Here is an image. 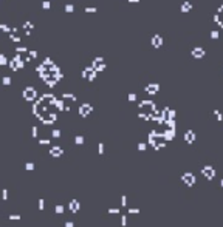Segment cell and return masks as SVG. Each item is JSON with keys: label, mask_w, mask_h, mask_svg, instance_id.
I'll return each mask as SVG.
<instances>
[{"label": "cell", "mask_w": 223, "mask_h": 227, "mask_svg": "<svg viewBox=\"0 0 223 227\" xmlns=\"http://www.w3.org/2000/svg\"><path fill=\"white\" fill-rule=\"evenodd\" d=\"M8 65H9L12 70H20V68L23 66V57H22L20 54H16V56L8 62Z\"/></svg>", "instance_id": "1"}, {"label": "cell", "mask_w": 223, "mask_h": 227, "mask_svg": "<svg viewBox=\"0 0 223 227\" xmlns=\"http://www.w3.org/2000/svg\"><path fill=\"white\" fill-rule=\"evenodd\" d=\"M92 66L95 68L96 71H99V70H104L105 68V62H104L102 57H95L93 62H92Z\"/></svg>", "instance_id": "2"}, {"label": "cell", "mask_w": 223, "mask_h": 227, "mask_svg": "<svg viewBox=\"0 0 223 227\" xmlns=\"http://www.w3.org/2000/svg\"><path fill=\"white\" fill-rule=\"evenodd\" d=\"M205 54H206V51H205L203 46H194L192 48V56L195 59H201V57H205Z\"/></svg>", "instance_id": "3"}, {"label": "cell", "mask_w": 223, "mask_h": 227, "mask_svg": "<svg viewBox=\"0 0 223 227\" xmlns=\"http://www.w3.org/2000/svg\"><path fill=\"white\" fill-rule=\"evenodd\" d=\"M82 76H84V77H88V79L92 80V79H95V76H96V70L90 65V66H87V68L82 71Z\"/></svg>", "instance_id": "4"}, {"label": "cell", "mask_w": 223, "mask_h": 227, "mask_svg": "<svg viewBox=\"0 0 223 227\" xmlns=\"http://www.w3.org/2000/svg\"><path fill=\"white\" fill-rule=\"evenodd\" d=\"M23 96L27 97V99H33V97L36 96V90H34V87H25V90H23Z\"/></svg>", "instance_id": "5"}, {"label": "cell", "mask_w": 223, "mask_h": 227, "mask_svg": "<svg viewBox=\"0 0 223 227\" xmlns=\"http://www.w3.org/2000/svg\"><path fill=\"white\" fill-rule=\"evenodd\" d=\"M152 45L155 46V48H158L163 45V37H161V34H154V37H152Z\"/></svg>", "instance_id": "6"}, {"label": "cell", "mask_w": 223, "mask_h": 227, "mask_svg": "<svg viewBox=\"0 0 223 227\" xmlns=\"http://www.w3.org/2000/svg\"><path fill=\"white\" fill-rule=\"evenodd\" d=\"M158 84H149L147 87H146V91H149V93H157L158 91Z\"/></svg>", "instance_id": "7"}, {"label": "cell", "mask_w": 223, "mask_h": 227, "mask_svg": "<svg viewBox=\"0 0 223 227\" xmlns=\"http://www.w3.org/2000/svg\"><path fill=\"white\" fill-rule=\"evenodd\" d=\"M191 8H192V3H191V2H183V3H181V11H183V12L191 11Z\"/></svg>", "instance_id": "8"}, {"label": "cell", "mask_w": 223, "mask_h": 227, "mask_svg": "<svg viewBox=\"0 0 223 227\" xmlns=\"http://www.w3.org/2000/svg\"><path fill=\"white\" fill-rule=\"evenodd\" d=\"M90 110H92V107L85 104V105L81 107V114H87V113H90Z\"/></svg>", "instance_id": "9"}, {"label": "cell", "mask_w": 223, "mask_h": 227, "mask_svg": "<svg viewBox=\"0 0 223 227\" xmlns=\"http://www.w3.org/2000/svg\"><path fill=\"white\" fill-rule=\"evenodd\" d=\"M9 39L14 40V42H20V36L17 32H9Z\"/></svg>", "instance_id": "10"}, {"label": "cell", "mask_w": 223, "mask_h": 227, "mask_svg": "<svg viewBox=\"0 0 223 227\" xmlns=\"http://www.w3.org/2000/svg\"><path fill=\"white\" fill-rule=\"evenodd\" d=\"M34 57H37V51L31 50V51H28V56H27L25 59H27V60H31V59H34Z\"/></svg>", "instance_id": "11"}, {"label": "cell", "mask_w": 223, "mask_h": 227, "mask_svg": "<svg viewBox=\"0 0 223 227\" xmlns=\"http://www.w3.org/2000/svg\"><path fill=\"white\" fill-rule=\"evenodd\" d=\"M23 28L27 30V34H30L31 30H33V23L31 22H25V23H23Z\"/></svg>", "instance_id": "12"}, {"label": "cell", "mask_w": 223, "mask_h": 227, "mask_svg": "<svg viewBox=\"0 0 223 227\" xmlns=\"http://www.w3.org/2000/svg\"><path fill=\"white\" fill-rule=\"evenodd\" d=\"M65 11H67V12H73V11H74V6H73L71 3H67V5H65Z\"/></svg>", "instance_id": "13"}, {"label": "cell", "mask_w": 223, "mask_h": 227, "mask_svg": "<svg viewBox=\"0 0 223 227\" xmlns=\"http://www.w3.org/2000/svg\"><path fill=\"white\" fill-rule=\"evenodd\" d=\"M16 51H17V54H20V53H27L28 50H27V46H17Z\"/></svg>", "instance_id": "14"}, {"label": "cell", "mask_w": 223, "mask_h": 227, "mask_svg": "<svg viewBox=\"0 0 223 227\" xmlns=\"http://www.w3.org/2000/svg\"><path fill=\"white\" fill-rule=\"evenodd\" d=\"M0 28H2V31H9V32H11V28H9V25H8V23H2V25H0Z\"/></svg>", "instance_id": "15"}, {"label": "cell", "mask_w": 223, "mask_h": 227, "mask_svg": "<svg viewBox=\"0 0 223 227\" xmlns=\"http://www.w3.org/2000/svg\"><path fill=\"white\" fill-rule=\"evenodd\" d=\"M6 62H8V59H6V56H5V54H0V64H2V65H5V64H6Z\"/></svg>", "instance_id": "16"}, {"label": "cell", "mask_w": 223, "mask_h": 227, "mask_svg": "<svg viewBox=\"0 0 223 227\" xmlns=\"http://www.w3.org/2000/svg\"><path fill=\"white\" fill-rule=\"evenodd\" d=\"M85 12H96V8L95 6H87L85 8Z\"/></svg>", "instance_id": "17"}, {"label": "cell", "mask_w": 223, "mask_h": 227, "mask_svg": "<svg viewBox=\"0 0 223 227\" xmlns=\"http://www.w3.org/2000/svg\"><path fill=\"white\" fill-rule=\"evenodd\" d=\"M211 37H212V39H219V31L212 30V31H211Z\"/></svg>", "instance_id": "18"}, {"label": "cell", "mask_w": 223, "mask_h": 227, "mask_svg": "<svg viewBox=\"0 0 223 227\" xmlns=\"http://www.w3.org/2000/svg\"><path fill=\"white\" fill-rule=\"evenodd\" d=\"M9 82H11V77H8V76H5V77H3V84H5V85H8Z\"/></svg>", "instance_id": "19"}, {"label": "cell", "mask_w": 223, "mask_h": 227, "mask_svg": "<svg viewBox=\"0 0 223 227\" xmlns=\"http://www.w3.org/2000/svg\"><path fill=\"white\" fill-rule=\"evenodd\" d=\"M42 6H43V8H50V2H48V0H43V2H42Z\"/></svg>", "instance_id": "20"}, {"label": "cell", "mask_w": 223, "mask_h": 227, "mask_svg": "<svg viewBox=\"0 0 223 227\" xmlns=\"http://www.w3.org/2000/svg\"><path fill=\"white\" fill-rule=\"evenodd\" d=\"M129 99H130V100H133V99H135V94H133V93H132V94H129Z\"/></svg>", "instance_id": "21"}, {"label": "cell", "mask_w": 223, "mask_h": 227, "mask_svg": "<svg viewBox=\"0 0 223 227\" xmlns=\"http://www.w3.org/2000/svg\"><path fill=\"white\" fill-rule=\"evenodd\" d=\"M129 2H130V3H135V2H136V3H138V2H139V0H129Z\"/></svg>", "instance_id": "22"}]
</instances>
